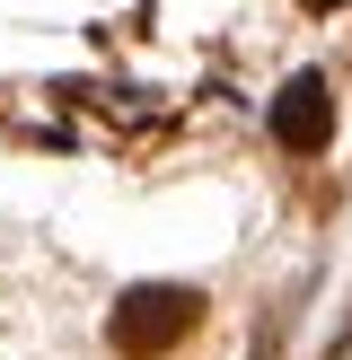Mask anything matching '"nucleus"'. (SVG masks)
<instances>
[{"label":"nucleus","instance_id":"f257e3e1","mask_svg":"<svg viewBox=\"0 0 352 360\" xmlns=\"http://www.w3.org/2000/svg\"><path fill=\"white\" fill-rule=\"evenodd\" d=\"M194 316H203V299L194 290H176V281H150V290H132V299H115V352L123 360H158V352H176L194 334Z\"/></svg>","mask_w":352,"mask_h":360},{"label":"nucleus","instance_id":"f03ea898","mask_svg":"<svg viewBox=\"0 0 352 360\" xmlns=\"http://www.w3.org/2000/svg\"><path fill=\"white\" fill-rule=\"evenodd\" d=\"M326 132H334V97H326V79H317V70H299V79L273 97V141L308 158V150H326Z\"/></svg>","mask_w":352,"mask_h":360},{"label":"nucleus","instance_id":"7ed1b4c3","mask_svg":"<svg viewBox=\"0 0 352 360\" xmlns=\"http://www.w3.org/2000/svg\"><path fill=\"white\" fill-rule=\"evenodd\" d=\"M308 9H334V0H308Z\"/></svg>","mask_w":352,"mask_h":360}]
</instances>
